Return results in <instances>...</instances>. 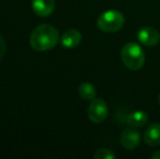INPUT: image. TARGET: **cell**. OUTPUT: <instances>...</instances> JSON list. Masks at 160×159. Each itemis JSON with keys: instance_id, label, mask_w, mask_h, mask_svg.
I'll use <instances>...</instances> for the list:
<instances>
[{"instance_id": "1", "label": "cell", "mask_w": 160, "mask_h": 159, "mask_svg": "<svg viewBox=\"0 0 160 159\" xmlns=\"http://www.w3.org/2000/svg\"><path fill=\"white\" fill-rule=\"evenodd\" d=\"M59 38L57 28L50 24H40L31 33L30 45L36 51H47L57 46Z\"/></svg>"}, {"instance_id": "2", "label": "cell", "mask_w": 160, "mask_h": 159, "mask_svg": "<svg viewBox=\"0 0 160 159\" xmlns=\"http://www.w3.org/2000/svg\"><path fill=\"white\" fill-rule=\"evenodd\" d=\"M121 60L128 70L137 71L145 63L144 50L136 42H128L121 50Z\"/></svg>"}, {"instance_id": "3", "label": "cell", "mask_w": 160, "mask_h": 159, "mask_svg": "<svg viewBox=\"0 0 160 159\" xmlns=\"http://www.w3.org/2000/svg\"><path fill=\"white\" fill-rule=\"evenodd\" d=\"M124 17L120 11H105L97 20V26L100 31L106 33H114L120 31L124 25Z\"/></svg>"}, {"instance_id": "4", "label": "cell", "mask_w": 160, "mask_h": 159, "mask_svg": "<svg viewBox=\"0 0 160 159\" xmlns=\"http://www.w3.org/2000/svg\"><path fill=\"white\" fill-rule=\"evenodd\" d=\"M89 120L94 123L103 122L108 117V106L106 102L101 98H95L89 104L87 111Z\"/></svg>"}, {"instance_id": "5", "label": "cell", "mask_w": 160, "mask_h": 159, "mask_svg": "<svg viewBox=\"0 0 160 159\" xmlns=\"http://www.w3.org/2000/svg\"><path fill=\"white\" fill-rule=\"evenodd\" d=\"M137 39L142 45L147 47H154L160 42L159 32L154 27H143L137 33Z\"/></svg>"}, {"instance_id": "6", "label": "cell", "mask_w": 160, "mask_h": 159, "mask_svg": "<svg viewBox=\"0 0 160 159\" xmlns=\"http://www.w3.org/2000/svg\"><path fill=\"white\" fill-rule=\"evenodd\" d=\"M141 142V134L134 129H127L121 134V145L125 149L133 151L138 146Z\"/></svg>"}, {"instance_id": "7", "label": "cell", "mask_w": 160, "mask_h": 159, "mask_svg": "<svg viewBox=\"0 0 160 159\" xmlns=\"http://www.w3.org/2000/svg\"><path fill=\"white\" fill-rule=\"evenodd\" d=\"M81 40H82V34L80 31L75 30V28H70V30L65 31L62 36L60 37V42H61L62 47L68 49L78 47Z\"/></svg>"}, {"instance_id": "8", "label": "cell", "mask_w": 160, "mask_h": 159, "mask_svg": "<svg viewBox=\"0 0 160 159\" xmlns=\"http://www.w3.org/2000/svg\"><path fill=\"white\" fill-rule=\"evenodd\" d=\"M55 0H32L33 11L38 17H48L55 10Z\"/></svg>"}, {"instance_id": "9", "label": "cell", "mask_w": 160, "mask_h": 159, "mask_svg": "<svg viewBox=\"0 0 160 159\" xmlns=\"http://www.w3.org/2000/svg\"><path fill=\"white\" fill-rule=\"evenodd\" d=\"M144 142L148 146L156 147L160 145V123H152L144 132Z\"/></svg>"}, {"instance_id": "10", "label": "cell", "mask_w": 160, "mask_h": 159, "mask_svg": "<svg viewBox=\"0 0 160 159\" xmlns=\"http://www.w3.org/2000/svg\"><path fill=\"white\" fill-rule=\"evenodd\" d=\"M127 122L133 127H142L148 122V115L145 111L136 110L128 116Z\"/></svg>"}, {"instance_id": "11", "label": "cell", "mask_w": 160, "mask_h": 159, "mask_svg": "<svg viewBox=\"0 0 160 159\" xmlns=\"http://www.w3.org/2000/svg\"><path fill=\"white\" fill-rule=\"evenodd\" d=\"M78 95L84 100H93L96 98V88L91 83H82L78 87Z\"/></svg>"}, {"instance_id": "12", "label": "cell", "mask_w": 160, "mask_h": 159, "mask_svg": "<svg viewBox=\"0 0 160 159\" xmlns=\"http://www.w3.org/2000/svg\"><path fill=\"white\" fill-rule=\"evenodd\" d=\"M117 156L111 149L108 148H101L98 149L95 154H94V158L95 159H114Z\"/></svg>"}, {"instance_id": "13", "label": "cell", "mask_w": 160, "mask_h": 159, "mask_svg": "<svg viewBox=\"0 0 160 159\" xmlns=\"http://www.w3.org/2000/svg\"><path fill=\"white\" fill-rule=\"evenodd\" d=\"M6 50H7V44L4 42V39L0 36V59L3 57V55L6 53Z\"/></svg>"}, {"instance_id": "14", "label": "cell", "mask_w": 160, "mask_h": 159, "mask_svg": "<svg viewBox=\"0 0 160 159\" xmlns=\"http://www.w3.org/2000/svg\"><path fill=\"white\" fill-rule=\"evenodd\" d=\"M150 158H152V159H160V151L155 152V153L150 156Z\"/></svg>"}, {"instance_id": "15", "label": "cell", "mask_w": 160, "mask_h": 159, "mask_svg": "<svg viewBox=\"0 0 160 159\" xmlns=\"http://www.w3.org/2000/svg\"><path fill=\"white\" fill-rule=\"evenodd\" d=\"M158 104H159V106H160V94H159V96H158Z\"/></svg>"}]
</instances>
